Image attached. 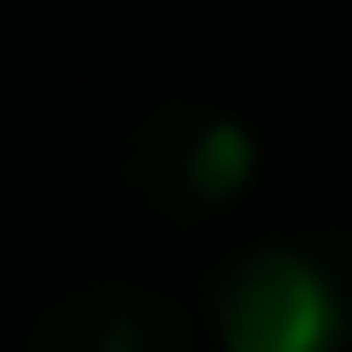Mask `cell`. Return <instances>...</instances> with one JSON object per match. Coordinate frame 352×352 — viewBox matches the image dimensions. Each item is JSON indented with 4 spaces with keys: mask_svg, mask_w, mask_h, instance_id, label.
<instances>
[{
    "mask_svg": "<svg viewBox=\"0 0 352 352\" xmlns=\"http://www.w3.org/2000/svg\"><path fill=\"white\" fill-rule=\"evenodd\" d=\"M322 255H330V330H322V352H352V232H330Z\"/></svg>",
    "mask_w": 352,
    "mask_h": 352,
    "instance_id": "obj_4",
    "label": "cell"
},
{
    "mask_svg": "<svg viewBox=\"0 0 352 352\" xmlns=\"http://www.w3.org/2000/svg\"><path fill=\"white\" fill-rule=\"evenodd\" d=\"M255 180V135L203 98H157L120 142V188L165 225L232 210Z\"/></svg>",
    "mask_w": 352,
    "mask_h": 352,
    "instance_id": "obj_1",
    "label": "cell"
},
{
    "mask_svg": "<svg viewBox=\"0 0 352 352\" xmlns=\"http://www.w3.org/2000/svg\"><path fill=\"white\" fill-rule=\"evenodd\" d=\"M225 352H322L330 330V255L322 240H270L232 255L210 285Z\"/></svg>",
    "mask_w": 352,
    "mask_h": 352,
    "instance_id": "obj_2",
    "label": "cell"
},
{
    "mask_svg": "<svg viewBox=\"0 0 352 352\" xmlns=\"http://www.w3.org/2000/svg\"><path fill=\"white\" fill-rule=\"evenodd\" d=\"M23 352H188V322L142 285L82 278L30 315Z\"/></svg>",
    "mask_w": 352,
    "mask_h": 352,
    "instance_id": "obj_3",
    "label": "cell"
}]
</instances>
